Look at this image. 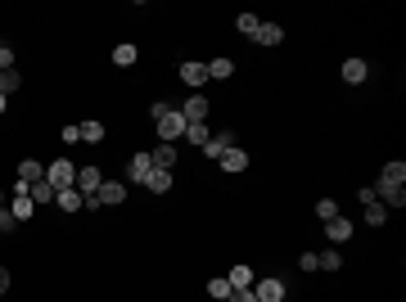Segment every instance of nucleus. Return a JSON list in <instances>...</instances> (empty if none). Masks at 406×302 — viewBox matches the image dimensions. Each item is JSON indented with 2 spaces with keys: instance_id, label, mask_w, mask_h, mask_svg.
Here are the masks:
<instances>
[{
  "instance_id": "f257e3e1",
  "label": "nucleus",
  "mask_w": 406,
  "mask_h": 302,
  "mask_svg": "<svg viewBox=\"0 0 406 302\" xmlns=\"http://www.w3.org/2000/svg\"><path fill=\"white\" fill-rule=\"evenodd\" d=\"M181 136H185V118H181V108H167V113L158 118V140H163V144H176Z\"/></svg>"
},
{
  "instance_id": "f03ea898",
  "label": "nucleus",
  "mask_w": 406,
  "mask_h": 302,
  "mask_svg": "<svg viewBox=\"0 0 406 302\" xmlns=\"http://www.w3.org/2000/svg\"><path fill=\"white\" fill-rule=\"evenodd\" d=\"M45 181H50L54 190H68V185H77V172H73V162H68V158H54L50 167H45Z\"/></svg>"
},
{
  "instance_id": "7ed1b4c3",
  "label": "nucleus",
  "mask_w": 406,
  "mask_h": 302,
  "mask_svg": "<svg viewBox=\"0 0 406 302\" xmlns=\"http://www.w3.org/2000/svg\"><path fill=\"white\" fill-rule=\"evenodd\" d=\"M374 199H379L384 207H402V203H406V185H388V181H379V185H374Z\"/></svg>"
},
{
  "instance_id": "20e7f679",
  "label": "nucleus",
  "mask_w": 406,
  "mask_h": 302,
  "mask_svg": "<svg viewBox=\"0 0 406 302\" xmlns=\"http://www.w3.org/2000/svg\"><path fill=\"white\" fill-rule=\"evenodd\" d=\"M208 113H213V104H208V95H190V99L181 104V118H185V122H203Z\"/></svg>"
},
{
  "instance_id": "39448f33",
  "label": "nucleus",
  "mask_w": 406,
  "mask_h": 302,
  "mask_svg": "<svg viewBox=\"0 0 406 302\" xmlns=\"http://www.w3.org/2000/svg\"><path fill=\"white\" fill-rule=\"evenodd\" d=\"M253 298H257V302H285V284H280L276 275H267V280H257Z\"/></svg>"
},
{
  "instance_id": "423d86ee",
  "label": "nucleus",
  "mask_w": 406,
  "mask_h": 302,
  "mask_svg": "<svg viewBox=\"0 0 406 302\" xmlns=\"http://www.w3.org/2000/svg\"><path fill=\"white\" fill-rule=\"evenodd\" d=\"M217 162H222V172H248V153L239 149V144H230Z\"/></svg>"
},
{
  "instance_id": "0eeeda50",
  "label": "nucleus",
  "mask_w": 406,
  "mask_h": 302,
  "mask_svg": "<svg viewBox=\"0 0 406 302\" xmlns=\"http://www.w3.org/2000/svg\"><path fill=\"white\" fill-rule=\"evenodd\" d=\"M54 203L64 207V212H82V207H86V194L77 190V185H68V190H59V194H54Z\"/></svg>"
},
{
  "instance_id": "6e6552de",
  "label": "nucleus",
  "mask_w": 406,
  "mask_h": 302,
  "mask_svg": "<svg viewBox=\"0 0 406 302\" xmlns=\"http://www.w3.org/2000/svg\"><path fill=\"white\" fill-rule=\"evenodd\" d=\"M150 172H154V158H150V153H136V158L127 162V176L136 185H145V176H150Z\"/></svg>"
},
{
  "instance_id": "1a4fd4ad",
  "label": "nucleus",
  "mask_w": 406,
  "mask_h": 302,
  "mask_svg": "<svg viewBox=\"0 0 406 302\" xmlns=\"http://www.w3.org/2000/svg\"><path fill=\"white\" fill-rule=\"evenodd\" d=\"M181 81H185V86H203V81H208V64L185 59V64H181Z\"/></svg>"
},
{
  "instance_id": "9d476101",
  "label": "nucleus",
  "mask_w": 406,
  "mask_h": 302,
  "mask_svg": "<svg viewBox=\"0 0 406 302\" xmlns=\"http://www.w3.org/2000/svg\"><path fill=\"white\" fill-rule=\"evenodd\" d=\"M36 181H45V167L36 158H23L19 162V185H36Z\"/></svg>"
},
{
  "instance_id": "9b49d317",
  "label": "nucleus",
  "mask_w": 406,
  "mask_h": 302,
  "mask_svg": "<svg viewBox=\"0 0 406 302\" xmlns=\"http://www.w3.org/2000/svg\"><path fill=\"white\" fill-rule=\"evenodd\" d=\"M230 144H235V136H230V131H217V136H208L203 153H208V158H222V153L230 149Z\"/></svg>"
},
{
  "instance_id": "f8f14e48",
  "label": "nucleus",
  "mask_w": 406,
  "mask_h": 302,
  "mask_svg": "<svg viewBox=\"0 0 406 302\" xmlns=\"http://www.w3.org/2000/svg\"><path fill=\"white\" fill-rule=\"evenodd\" d=\"M99 185H104L99 167H82V172H77V190H82V194H95Z\"/></svg>"
},
{
  "instance_id": "ddd939ff",
  "label": "nucleus",
  "mask_w": 406,
  "mask_h": 302,
  "mask_svg": "<svg viewBox=\"0 0 406 302\" xmlns=\"http://www.w3.org/2000/svg\"><path fill=\"white\" fill-rule=\"evenodd\" d=\"M325 235H330V244H343V239H353V221L334 216V221H325Z\"/></svg>"
},
{
  "instance_id": "4468645a",
  "label": "nucleus",
  "mask_w": 406,
  "mask_h": 302,
  "mask_svg": "<svg viewBox=\"0 0 406 302\" xmlns=\"http://www.w3.org/2000/svg\"><path fill=\"white\" fill-rule=\"evenodd\" d=\"M95 199H99V203H122V199H127V185H122V181H104L95 190Z\"/></svg>"
},
{
  "instance_id": "2eb2a0df",
  "label": "nucleus",
  "mask_w": 406,
  "mask_h": 302,
  "mask_svg": "<svg viewBox=\"0 0 406 302\" xmlns=\"http://www.w3.org/2000/svg\"><path fill=\"white\" fill-rule=\"evenodd\" d=\"M253 41H257V45H267V50H271V45H280V41H285V27H280V23H262Z\"/></svg>"
},
{
  "instance_id": "dca6fc26",
  "label": "nucleus",
  "mask_w": 406,
  "mask_h": 302,
  "mask_svg": "<svg viewBox=\"0 0 406 302\" xmlns=\"http://www.w3.org/2000/svg\"><path fill=\"white\" fill-rule=\"evenodd\" d=\"M366 77H370V68H366L361 59H348V64H343V81H348V86H361Z\"/></svg>"
},
{
  "instance_id": "f3484780",
  "label": "nucleus",
  "mask_w": 406,
  "mask_h": 302,
  "mask_svg": "<svg viewBox=\"0 0 406 302\" xmlns=\"http://www.w3.org/2000/svg\"><path fill=\"white\" fill-rule=\"evenodd\" d=\"M145 185H150L154 194H167V190H171V172H167V167H154V172L145 176Z\"/></svg>"
},
{
  "instance_id": "a211bd4d",
  "label": "nucleus",
  "mask_w": 406,
  "mask_h": 302,
  "mask_svg": "<svg viewBox=\"0 0 406 302\" xmlns=\"http://www.w3.org/2000/svg\"><path fill=\"white\" fill-rule=\"evenodd\" d=\"M10 212H14V221H27V216L36 212L32 194H14V199H10Z\"/></svg>"
},
{
  "instance_id": "6ab92c4d",
  "label": "nucleus",
  "mask_w": 406,
  "mask_h": 302,
  "mask_svg": "<svg viewBox=\"0 0 406 302\" xmlns=\"http://www.w3.org/2000/svg\"><path fill=\"white\" fill-rule=\"evenodd\" d=\"M379 181H388V185H406V162H402V158L384 162V172H379Z\"/></svg>"
},
{
  "instance_id": "aec40b11",
  "label": "nucleus",
  "mask_w": 406,
  "mask_h": 302,
  "mask_svg": "<svg viewBox=\"0 0 406 302\" xmlns=\"http://www.w3.org/2000/svg\"><path fill=\"white\" fill-rule=\"evenodd\" d=\"M361 212H366V226H384V221H388V207L379 203V199H370V203H361Z\"/></svg>"
},
{
  "instance_id": "412c9836",
  "label": "nucleus",
  "mask_w": 406,
  "mask_h": 302,
  "mask_svg": "<svg viewBox=\"0 0 406 302\" xmlns=\"http://www.w3.org/2000/svg\"><path fill=\"white\" fill-rule=\"evenodd\" d=\"M235 73V64H230V59H226V54H217L213 64H208V81H226V77Z\"/></svg>"
},
{
  "instance_id": "4be33fe9",
  "label": "nucleus",
  "mask_w": 406,
  "mask_h": 302,
  "mask_svg": "<svg viewBox=\"0 0 406 302\" xmlns=\"http://www.w3.org/2000/svg\"><path fill=\"white\" fill-rule=\"evenodd\" d=\"M150 158H154V167H167V172H171V167H176V158H181V153H176V144H158V149H154Z\"/></svg>"
},
{
  "instance_id": "5701e85b",
  "label": "nucleus",
  "mask_w": 406,
  "mask_h": 302,
  "mask_svg": "<svg viewBox=\"0 0 406 302\" xmlns=\"http://www.w3.org/2000/svg\"><path fill=\"white\" fill-rule=\"evenodd\" d=\"M230 289H253V266H230Z\"/></svg>"
},
{
  "instance_id": "b1692460",
  "label": "nucleus",
  "mask_w": 406,
  "mask_h": 302,
  "mask_svg": "<svg viewBox=\"0 0 406 302\" xmlns=\"http://www.w3.org/2000/svg\"><path fill=\"white\" fill-rule=\"evenodd\" d=\"M136 59H140V50H136V45H131V41H122L118 50H113V64H118V68H131V64H136Z\"/></svg>"
},
{
  "instance_id": "393cba45",
  "label": "nucleus",
  "mask_w": 406,
  "mask_h": 302,
  "mask_svg": "<svg viewBox=\"0 0 406 302\" xmlns=\"http://www.w3.org/2000/svg\"><path fill=\"white\" fill-rule=\"evenodd\" d=\"M230 293H235V289H230V280H226V275H213V280H208V298L226 302V298H230Z\"/></svg>"
},
{
  "instance_id": "a878e982",
  "label": "nucleus",
  "mask_w": 406,
  "mask_h": 302,
  "mask_svg": "<svg viewBox=\"0 0 406 302\" xmlns=\"http://www.w3.org/2000/svg\"><path fill=\"white\" fill-rule=\"evenodd\" d=\"M208 136H213V131L203 127V122H185V140H190V144H199V149H203V144H208Z\"/></svg>"
},
{
  "instance_id": "bb28decb",
  "label": "nucleus",
  "mask_w": 406,
  "mask_h": 302,
  "mask_svg": "<svg viewBox=\"0 0 406 302\" xmlns=\"http://www.w3.org/2000/svg\"><path fill=\"white\" fill-rule=\"evenodd\" d=\"M19 86H23V77L14 73V68H5V73H0V95H14Z\"/></svg>"
},
{
  "instance_id": "cd10ccee",
  "label": "nucleus",
  "mask_w": 406,
  "mask_h": 302,
  "mask_svg": "<svg viewBox=\"0 0 406 302\" xmlns=\"http://www.w3.org/2000/svg\"><path fill=\"white\" fill-rule=\"evenodd\" d=\"M82 140L86 144H99V140H104V122H82Z\"/></svg>"
},
{
  "instance_id": "c85d7f7f",
  "label": "nucleus",
  "mask_w": 406,
  "mask_h": 302,
  "mask_svg": "<svg viewBox=\"0 0 406 302\" xmlns=\"http://www.w3.org/2000/svg\"><path fill=\"white\" fill-rule=\"evenodd\" d=\"M316 262H321V270H339L343 266V253L339 249H325V253H316Z\"/></svg>"
},
{
  "instance_id": "c756f323",
  "label": "nucleus",
  "mask_w": 406,
  "mask_h": 302,
  "mask_svg": "<svg viewBox=\"0 0 406 302\" xmlns=\"http://www.w3.org/2000/svg\"><path fill=\"white\" fill-rule=\"evenodd\" d=\"M54 194H59V190H54L50 181H36V185H32V203H50Z\"/></svg>"
},
{
  "instance_id": "7c9ffc66",
  "label": "nucleus",
  "mask_w": 406,
  "mask_h": 302,
  "mask_svg": "<svg viewBox=\"0 0 406 302\" xmlns=\"http://www.w3.org/2000/svg\"><path fill=\"white\" fill-rule=\"evenodd\" d=\"M235 27H239L244 36H257V27H262V18H257V14H239V18H235Z\"/></svg>"
},
{
  "instance_id": "2f4dec72",
  "label": "nucleus",
  "mask_w": 406,
  "mask_h": 302,
  "mask_svg": "<svg viewBox=\"0 0 406 302\" xmlns=\"http://www.w3.org/2000/svg\"><path fill=\"white\" fill-rule=\"evenodd\" d=\"M316 216H321V221H334V216H339V203H334V199H321V203H316Z\"/></svg>"
},
{
  "instance_id": "473e14b6",
  "label": "nucleus",
  "mask_w": 406,
  "mask_h": 302,
  "mask_svg": "<svg viewBox=\"0 0 406 302\" xmlns=\"http://www.w3.org/2000/svg\"><path fill=\"white\" fill-rule=\"evenodd\" d=\"M14 226H19V221H14V212H10V207H0V235H10Z\"/></svg>"
},
{
  "instance_id": "72a5a7b5",
  "label": "nucleus",
  "mask_w": 406,
  "mask_h": 302,
  "mask_svg": "<svg viewBox=\"0 0 406 302\" xmlns=\"http://www.w3.org/2000/svg\"><path fill=\"white\" fill-rule=\"evenodd\" d=\"M64 140H68V144L82 140V122H68V127H64Z\"/></svg>"
},
{
  "instance_id": "f704fd0d",
  "label": "nucleus",
  "mask_w": 406,
  "mask_h": 302,
  "mask_svg": "<svg viewBox=\"0 0 406 302\" xmlns=\"http://www.w3.org/2000/svg\"><path fill=\"white\" fill-rule=\"evenodd\" d=\"M298 266H302V270H321V262H316V253H302Z\"/></svg>"
},
{
  "instance_id": "c9c22d12",
  "label": "nucleus",
  "mask_w": 406,
  "mask_h": 302,
  "mask_svg": "<svg viewBox=\"0 0 406 302\" xmlns=\"http://www.w3.org/2000/svg\"><path fill=\"white\" fill-rule=\"evenodd\" d=\"M226 302H257V298H253V289H235Z\"/></svg>"
},
{
  "instance_id": "e433bc0d",
  "label": "nucleus",
  "mask_w": 406,
  "mask_h": 302,
  "mask_svg": "<svg viewBox=\"0 0 406 302\" xmlns=\"http://www.w3.org/2000/svg\"><path fill=\"white\" fill-rule=\"evenodd\" d=\"M167 108H171V104H163V99H154V104H150V118H154V122H158V118H163V113H167Z\"/></svg>"
},
{
  "instance_id": "4c0bfd02",
  "label": "nucleus",
  "mask_w": 406,
  "mask_h": 302,
  "mask_svg": "<svg viewBox=\"0 0 406 302\" xmlns=\"http://www.w3.org/2000/svg\"><path fill=\"white\" fill-rule=\"evenodd\" d=\"M5 68H14V50H5V45H0V73H5Z\"/></svg>"
},
{
  "instance_id": "58836bf2",
  "label": "nucleus",
  "mask_w": 406,
  "mask_h": 302,
  "mask_svg": "<svg viewBox=\"0 0 406 302\" xmlns=\"http://www.w3.org/2000/svg\"><path fill=\"white\" fill-rule=\"evenodd\" d=\"M5 293H10V270L0 266V298H5Z\"/></svg>"
},
{
  "instance_id": "ea45409f",
  "label": "nucleus",
  "mask_w": 406,
  "mask_h": 302,
  "mask_svg": "<svg viewBox=\"0 0 406 302\" xmlns=\"http://www.w3.org/2000/svg\"><path fill=\"white\" fill-rule=\"evenodd\" d=\"M5 104H10V95H0V113H5Z\"/></svg>"
}]
</instances>
